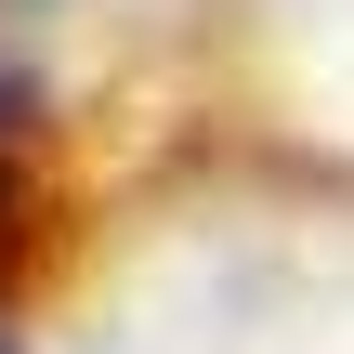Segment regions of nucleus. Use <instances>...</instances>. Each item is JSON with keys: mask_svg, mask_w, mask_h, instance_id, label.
<instances>
[{"mask_svg": "<svg viewBox=\"0 0 354 354\" xmlns=\"http://www.w3.org/2000/svg\"><path fill=\"white\" fill-rule=\"evenodd\" d=\"M0 210H13V92H0Z\"/></svg>", "mask_w": 354, "mask_h": 354, "instance_id": "nucleus-1", "label": "nucleus"}, {"mask_svg": "<svg viewBox=\"0 0 354 354\" xmlns=\"http://www.w3.org/2000/svg\"><path fill=\"white\" fill-rule=\"evenodd\" d=\"M0 354H13V342H0Z\"/></svg>", "mask_w": 354, "mask_h": 354, "instance_id": "nucleus-2", "label": "nucleus"}]
</instances>
